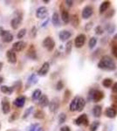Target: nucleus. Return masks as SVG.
I'll use <instances>...</instances> for the list:
<instances>
[{
	"label": "nucleus",
	"instance_id": "nucleus-1",
	"mask_svg": "<svg viewBox=\"0 0 117 131\" xmlns=\"http://www.w3.org/2000/svg\"><path fill=\"white\" fill-rule=\"evenodd\" d=\"M98 67L106 71H114L116 68V65L114 63V61L112 60V58H110L108 55H105L99 61Z\"/></svg>",
	"mask_w": 117,
	"mask_h": 131
},
{
	"label": "nucleus",
	"instance_id": "nucleus-2",
	"mask_svg": "<svg viewBox=\"0 0 117 131\" xmlns=\"http://www.w3.org/2000/svg\"><path fill=\"white\" fill-rule=\"evenodd\" d=\"M88 97L93 102H99L104 98V94L102 91L98 89H91L88 93Z\"/></svg>",
	"mask_w": 117,
	"mask_h": 131
},
{
	"label": "nucleus",
	"instance_id": "nucleus-3",
	"mask_svg": "<svg viewBox=\"0 0 117 131\" xmlns=\"http://www.w3.org/2000/svg\"><path fill=\"white\" fill-rule=\"evenodd\" d=\"M43 46L49 52H52L55 47V41L52 37H46L43 40Z\"/></svg>",
	"mask_w": 117,
	"mask_h": 131
},
{
	"label": "nucleus",
	"instance_id": "nucleus-4",
	"mask_svg": "<svg viewBox=\"0 0 117 131\" xmlns=\"http://www.w3.org/2000/svg\"><path fill=\"white\" fill-rule=\"evenodd\" d=\"M48 16V9L45 6H41V7L38 8L36 10V17L40 19H44Z\"/></svg>",
	"mask_w": 117,
	"mask_h": 131
},
{
	"label": "nucleus",
	"instance_id": "nucleus-5",
	"mask_svg": "<svg viewBox=\"0 0 117 131\" xmlns=\"http://www.w3.org/2000/svg\"><path fill=\"white\" fill-rule=\"evenodd\" d=\"M75 122L76 125L78 126H80V125H84V126H88V115L86 114H83V115H80L79 117H77L75 119Z\"/></svg>",
	"mask_w": 117,
	"mask_h": 131
},
{
	"label": "nucleus",
	"instance_id": "nucleus-6",
	"mask_svg": "<svg viewBox=\"0 0 117 131\" xmlns=\"http://www.w3.org/2000/svg\"><path fill=\"white\" fill-rule=\"evenodd\" d=\"M49 110L52 113H56L59 107V98H54L49 102Z\"/></svg>",
	"mask_w": 117,
	"mask_h": 131
},
{
	"label": "nucleus",
	"instance_id": "nucleus-7",
	"mask_svg": "<svg viewBox=\"0 0 117 131\" xmlns=\"http://www.w3.org/2000/svg\"><path fill=\"white\" fill-rule=\"evenodd\" d=\"M85 42H86V35L80 33L79 34L77 37L75 38V40H74V45L77 48H81L84 46Z\"/></svg>",
	"mask_w": 117,
	"mask_h": 131
},
{
	"label": "nucleus",
	"instance_id": "nucleus-8",
	"mask_svg": "<svg viewBox=\"0 0 117 131\" xmlns=\"http://www.w3.org/2000/svg\"><path fill=\"white\" fill-rule=\"evenodd\" d=\"M6 58H7L8 62L10 64H16L17 63V55L16 52L12 49H10L6 52Z\"/></svg>",
	"mask_w": 117,
	"mask_h": 131
},
{
	"label": "nucleus",
	"instance_id": "nucleus-9",
	"mask_svg": "<svg viewBox=\"0 0 117 131\" xmlns=\"http://www.w3.org/2000/svg\"><path fill=\"white\" fill-rule=\"evenodd\" d=\"M22 20H23V18L21 15H18L12 18V21H10V26H12V28L14 29V30H17V29L19 27L21 23H22Z\"/></svg>",
	"mask_w": 117,
	"mask_h": 131
},
{
	"label": "nucleus",
	"instance_id": "nucleus-10",
	"mask_svg": "<svg viewBox=\"0 0 117 131\" xmlns=\"http://www.w3.org/2000/svg\"><path fill=\"white\" fill-rule=\"evenodd\" d=\"M26 47V43L23 40H19V41H17L12 45V50L14 52H21Z\"/></svg>",
	"mask_w": 117,
	"mask_h": 131
},
{
	"label": "nucleus",
	"instance_id": "nucleus-11",
	"mask_svg": "<svg viewBox=\"0 0 117 131\" xmlns=\"http://www.w3.org/2000/svg\"><path fill=\"white\" fill-rule=\"evenodd\" d=\"M25 96L24 95H19L13 101V105L15 107H18V108H21L25 106Z\"/></svg>",
	"mask_w": 117,
	"mask_h": 131
},
{
	"label": "nucleus",
	"instance_id": "nucleus-12",
	"mask_svg": "<svg viewBox=\"0 0 117 131\" xmlns=\"http://www.w3.org/2000/svg\"><path fill=\"white\" fill-rule=\"evenodd\" d=\"M1 38H2V40H3V42H5V43H10V42L13 40V35L12 34V32L10 31H6V30L4 31V32L1 35Z\"/></svg>",
	"mask_w": 117,
	"mask_h": 131
},
{
	"label": "nucleus",
	"instance_id": "nucleus-13",
	"mask_svg": "<svg viewBox=\"0 0 117 131\" xmlns=\"http://www.w3.org/2000/svg\"><path fill=\"white\" fill-rule=\"evenodd\" d=\"M93 7L90 5H87L86 7L83 9L82 10V13H81V16L83 18L87 19V18H89L91 16L93 15Z\"/></svg>",
	"mask_w": 117,
	"mask_h": 131
},
{
	"label": "nucleus",
	"instance_id": "nucleus-14",
	"mask_svg": "<svg viewBox=\"0 0 117 131\" xmlns=\"http://www.w3.org/2000/svg\"><path fill=\"white\" fill-rule=\"evenodd\" d=\"M1 105H2V111H3V113L5 114V115H7L10 111V105L9 101L6 98H4L3 100H2Z\"/></svg>",
	"mask_w": 117,
	"mask_h": 131
},
{
	"label": "nucleus",
	"instance_id": "nucleus-15",
	"mask_svg": "<svg viewBox=\"0 0 117 131\" xmlns=\"http://www.w3.org/2000/svg\"><path fill=\"white\" fill-rule=\"evenodd\" d=\"M49 69H50V64L48 62H45L42 67H40L38 71V74L39 76H45L47 74V73L49 72Z\"/></svg>",
	"mask_w": 117,
	"mask_h": 131
},
{
	"label": "nucleus",
	"instance_id": "nucleus-16",
	"mask_svg": "<svg viewBox=\"0 0 117 131\" xmlns=\"http://www.w3.org/2000/svg\"><path fill=\"white\" fill-rule=\"evenodd\" d=\"M71 36H72V32L70 31H67V30H63L59 33V39H60L61 41L67 40V39L71 38Z\"/></svg>",
	"mask_w": 117,
	"mask_h": 131
},
{
	"label": "nucleus",
	"instance_id": "nucleus-17",
	"mask_svg": "<svg viewBox=\"0 0 117 131\" xmlns=\"http://www.w3.org/2000/svg\"><path fill=\"white\" fill-rule=\"evenodd\" d=\"M49 102H50V101H49V99L46 94H42V95L40 96V98L39 100V105L41 107H47L49 105Z\"/></svg>",
	"mask_w": 117,
	"mask_h": 131
},
{
	"label": "nucleus",
	"instance_id": "nucleus-18",
	"mask_svg": "<svg viewBox=\"0 0 117 131\" xmlns=\"http://www.w3.org/2000/svg\"><path fill=\"white\" fill-rule=\"evenodd\" d=\"M61 18H62L63 22L65 24H68L70 21V16L68 12L65 9H62V8H61Z\"/></svg>",
	"mask_w": 117,
	"mask_h": 131
},
{
	"label": "nucleus",
	"instance_id": "nucleus-19",
	"mask_svg": "<svg viewBox=\"0 0 117 131\" xmlns=\"http://www.w3.org/2000/svg\"><path fill=\"white\" fill-rule=\"evenodd\" d=\"M0 90L2 93L5 94H12L15 90L14 86H0Z\"/></svg>",
	"mask_w": 117,
	"mask_h": 131
},
{
	"label": "nucleus",
	"instance_id": "nucleus-20",
	"mask_svg": "<svg viewBox=\"0 0 117 131\" xmlns=\"http://www.w3.org/2000/svg\"><path fill=\"white\" fill-rule=\"evenodd\" d=\"M79 97L80 96H75L73 100H72L71 102H70V106H69L70 111H72V112L77 111V103H78Z\"/></svg>",
	"mask_w": 117,
	"mask_h": 131
},
{
	"label": "nucleus",
	"instance_id": "nucleus-21",
	"mask_svg": "<svg viewBox=\"0 0 117 131\" xmlns=\"http://www.w3.org/2000/svg\"><path fill=\"white\" fill-rule=\"evenodd\" d=\"M85 105H86V101L83 97H79L78 100V103H77V111L81 112L85 107Z\"/></svg>",
	"mask_w": 117,
	"mask_h": 131
},
{
	"label": "nucleus",
	"instance_id": "nucleus-22",
	"mask_svg": "<svg viewBox=\"0 0 117 131\" xmlns=\"http://www.w3.org/2000/svg\"><path fill=\"white\" fill-rule=\"evenodd\" d=\"M109 6H110V1H104L99 8L100 14H102L106 12V10H108V9L109 8Z\"/></svg>",
	"mask_w": 117,
	"mask_h": 131
},
{
	"label": "nucleus",
	"instance_id": "nucleus-23",
	"mask_svg": "<svg viewBox=\"0 0 117 131\" xmlns=\"http://www.w3.org/2000/svg\"><path fill=\"white\" fill-rule=\"evenodd\" d=\"M105 115L107 117L113 119V118H114L116 116V111L114 110V108H113V107H108L105 111Z\"/></svg>",
	"mask_w": 117,
	"mask_h": 131
},
{
	"label": "nucleus",
	"instance_id": "nucleus-24",
	"mask_svg": "<svg viewBox=\"0 0 117 131\" xmlns=\"http://www.w3.org/2000/svg\"><path fill=\"white\" fill-rule=\"evenodd\" d=\"M101 113H102V108H101V106L100 105H96V106L93 107V115L95 117H100L101 115Z\"/></svg>",
	"mask_w": 117,
	"mask_h": 131
},
{
	"label": "nucleus",
	"instance_id": "nucleus-25",
	"mask_svg": "<svg viewBox=\"0 0 117 131\" xmlns=\"http://www.w3.org/2000/svg\"><path fill=\"white\" fill-rule=\"evenodd\" d=\"M52 23L54 26H59L60 25V22H59V16L58 12H54L52 16Z\"/></svg>",
	"mask_w": 117,
	"mask_h": 131
},
{
	"label": "nucleus",
	"instance_id": "nucleus-26",
	"mask_svg": "<svg viewBox=\"0 0 117 131\" xmlns=\"http://www.w3.org/2000/svg\"><path fill=\"white\" fill-rule=\"evenodd\" d=\"M41 95H42L41 90H40V89H35L34 91H33V94H31V100H33V101H39Z\"/></svg>",
	"mask_w": 117,
	"mask_h": 131
},
{
	"label": "nucleus",
	"instance_id": "nucleus-27",
	"mask_svg": "<svg viewBox=\"0 0 117 131\" xmlns=\"http://www.w3.org/2000/svg\"><path fill=\"white\" fill-rule=\"evenodd\" d=\"M37 82H38L37 75H36L35 73H33V74H31L28 78V81H27V84H28V85H33V84H36Z\"/></svg>",
	"mask_w": 117,
	"mask_h": 131
},
{
	"label": "nucleus",
	"instance_id": "nucleus-28",
	"mask_svg": "<svg viewBox=\"0 0 117 131\" xmlns=\"http://www.w3.org/2000/svg\"><path fill=\"white\" fill-rule=\"evenodd\" d=\"M28 131H44V129L39 123H34L33 125H31Z\"/></svg>",
	"mask_w": 117,
	"mask_h": 131
},
{
	"label": "nucleus",
	"instance_id": "nucleus-29",
	"mask_svg": "<svg viewBox=\"0 0 117 131\" xmlns=\"http://www.w3.org/2000/svg\"><path fill=\"white\" fill-rule=\"evenodd\" d=\"M112 84H113V81L110 78H106L102 81V85L104 88H110L112 86Z\"/></svg>",
	"mask_w": 117,
	"mask_h": 131
},
{
	"label": "nucleus",
	"instance_id": "nucleus-30",
	"mask_svg": "<svg viewBox=\"0 0 117 131\" xmlns=\"http://www.w3.org/2000/svg\"><path fill=\"white\" fill-rule=\"evenodd\" d=\"M28 56L31 59H36V51L33 47V45H31L30 49L28 50Z\"/></svg>",
	"mask_w": 117,
	"mask_h": 131
},
{
	"label": "nucleus",
	"instance_id": "nucleus-31",
	"mask_svg": "<svg viewBox=\"0 0 117 131\" xmlns=\"http://www.w3.org/2000/svg\"><path fill=\"white\" fill-rule=\"evenodd\" d=\"M34 118L36 119H44L45 118V113L42 110H37L34 113Z\"/></svg>",
	"mask_w": 117,
	"mask_h": 131
},
{
	"label": "nucleus",
	"instance_id": "nucleus-32",
	"mask_svg": "<svg viewBox=\"0 0 117 131\" xmlns=\"http://www.w3.org/2000/svg\"><path fill=\"white\" fill-rule=\"evenodd\" d=\"M97 44V38L96 37H92L89 40V43H88V46H89V48L90 49H93L95 46Z\"/></svg>",
	"mask_w": 117,
	"mask_h": 131
},
{
	"label": "nucleus",
	"instance_id": "nucleus-33",
	"mask_svg": "<svg viewBox=\"0 0 117 131\" xmlns=\"http://www.w3.org/2000/svg\"><path fill=\"white\" fill-rule=\"evenodd\" d=\"M33 108H34V107H33V106H31V107H28V108H27L26 110L25 111L24 115H23V116H22V118H23V119H26V118L28 117V116H29V115L31 114V112L33 111Z\"/></svg>",
	"mask_w": 117,
	"mask_h": 131
},
{
	"label": "nucleus",
	"instance_id": "nucleus-34",
	"mask_svg": "<svg viewBox=\"0 0 117 131\" xmlns=\"http://www.w3.org/2000/svg\"><path fill=\"white\" fill-rule=\"evenodd\" d=\"M72 47H73V41L69 40L67 44H66V52H67V54H69L70 52H71Z\"/></svg>",
	"mask_w": 117,
	"mask_h": 131
},
{
	"label": "nucleus",
	"instance_id": "nucleus-35",
	"mask_svg": "<svg viewBox=\"0 0 117 131\" xmlns=\"http://www.w3.org/2000/svg\"><path fill=\"white\" fill-rule=\"evenodd\" d=\"M67 121V115L65 113H60L59 115V123L62 124Z\"/></svg>",
	"mask_w": 117,
	"mask_h": 131
},
{
	"label": "nucleus",
	"instance_id": "nucleus-36",
	"mask_svg": "<svg viewBox=\"0 0 117 131\" xmlns=\"http://www.w3.org/2000/svg\"><path fill=\"white\" fill-rule=\"evenodd\" d=\"M100 127V122H93L90 126V131H96Z\"/></svg>",
	"mask_w": 117,
	"mask_h": 131
},
{
	"label": "nucleus",
	"instance_id": "nucleus-37",
	"mask_svg": "<svg viewBox=\"0 0 117 131\" xmlns=\"http://www.w3.org/2000/svg\"><path fill=\"white\" fill-rule=\"evenodd\" d=\"M25 34H26V29L23 28V29H21V30L18 32V34H17V38H18V39H23V38L25 37Z\"/></svg>",
	"mask_w": 117,
	"mask_h": 131
},
{
	"label": "nucleus",
	"instance_id": "nucleus-38",
	"mask_svg": "<svg viewBox=\"0 0 117 131\" xmlns=\"http://www.w3.org/2000/svg\"><path fill=\"white\" fill-rule=\"evenodd\" d=\"M71 22H72V25H73V26L75 27V28L78 26V25H79V18H78L77 15H73V17H72Z\"/></svg>",
	"mask_w": 117,
	"mask_h": 131
},
{
	"label": "nucleus",
	"instance_id": "nucleus-39",
	"mask_svg": "<svg viewBox=\"0 0 117 131\" xmlns=\"http://www.w3.org/2000/svg\"><path fill=\"white\" fill-rule=\"evenodd\" d=\"M106 29L108 31V33H113L115 30V25L113 24H108L107 26H106Z\"/></svg>",
	"mask_w": 117,
	"mask_h": 131
},
{
	"label": "nucleus",
	"instance_id": "nucleus-40",
	"mask_svg": "<svg viewBox=\"0 0 117 131\" xmlns=\"http://www.w3.org/2000/svg\"><path fill=\"white\" fill-rule=\"evenodd\" d=\"M18 112H14V113L10 115V117L9 118V122H12L13 121H15V120L18 119Z\"/></svg>",
	"mask_w": 117,
	"mask_h": 131
},
{
	"label": "nucleus",
	"instance_id": "nucleus-41",
	"mask_svg": "<svg viewBox=\"0 0 117 131\" xmlns=\"http://www.w3.org/2000/svg\"><path fill=\"white\" fill-rule=\"evenodd\" d=\"M94 31H95V33H96L97 35H101L103 33V29L101 25H98V26L95 27Z\"/></svg>",
	"mask_w": 117,
	"mask_h": 131
},
{
	"label": "nucleus",
	"instance_id": "nucleus-42",
	"mask_svg": "<svg viewBox=\"0 0 117 131\" xmlns=\"http://www.w3.org/2000/svg\"><path fill=\"white\" fill-rule=\"evenodd\" d=\"M30 35H31V37L33 38V39H34L36 36H37V28H36V26H33V28H31Z\"/></svg>",
	"mask_w": 117,
	"mask_h": 131
},
{
	"label": "nucleus",
	"instance_id": "nucleus-43",
	"mask_svg": "<svg viewBox=\"0 0 117 131\" xmlns=\"http://www.w3.org/2000/svg\"><path fill=\"white\" fill-rule=\"evenodd\" d=\"M64 88V83L62 81H59L56 84V89L58 91H60Z\"/></svg>",
	"mask_w": 117,
	"mask_h": 131
},
{
	"label": "nucleus",
	"instance_id": "nucleus-44",
	"mask_svg": "<svg viewBox=\"0 0 117 131\" xmlns=\"http://www.w3.org/2000/svg\"><path fill=\"white\" fill-rule=\"evenodd\" d=\"M112 53L115 58H117V44L112 46Z\"/></svg>",
	"mask_w": 117,
	"mask_h": 131
},
{
	"label": "nucleus",
	"instance_id": "nucleus-45",
	"mask_svg": "<svg viewBox=\"0 0 117 131\" xmlns=\"http://www.w3.org/2000/svg\"><path fill=\"white\" fill-rule=\"evenodd\" d=\"M112 92L114 93V94H117V82L113 85V88H112Z\"/></svg>",
	"mask_w": 117,
	"mask_h": 131
},
{
	"label": "nucleus",
	"instance_id": "nucleus-46",
	"mask_svg": "<svg viewBox=\"0 0 117 131\" xmlns=\"http://www.w3.org/2000/svg\"><path fill=\"white\" fill-rule=\"evenodd\" d=\"M65 4L68 6V7H72V6L73 5V1H72V0H67V1L65 2Z\"/></svg>",
	"mask_w": 117,
	"mask_h": 131
},
{
	"label": "nucleus",
	"instance_id": "nucleus-47",
	"mask_svg": "<svg viewBox=\"0 0 117 131\" xmlns=\"http://www.w3.org/2000/svg\"><path fill=\"white\" fill-rule=\"evenodd\" d=\"M60 131H71L68 126H63L60 128Z\"/></svg>",
	"mask_w": 117,
	"mask_h": 131
},
{
	"label": "nucleus",
	"instance_id": "nucleus-48",
	"mask_svg": "<svg viewBox=\"0 0 117 131\" xmlns=\"http://www.w3.org/2000/svg\"><path fill=\"white\" fill-rule=\"evenodd\" d=\"M92 24H93V22H89L88 24H87L86 26H85V29H86L87 31H89L91 27H92Z\"/></svg>",
	"mask_w": 117,
	"mask_h": 131
},
{
	"label": "nucleus",
	"instance_id": "nucleus-49",
	"mask_svg": "<svg viewBox=\"0 0 117 131\" xmlns=\"http://www.w3.org/2000/svg\"><path fill=\"white\" fill-rule=\"evenodd\" d=\"M48 21H49V20L47 19V20L46 21V22H44L43 24H42V25H41V26H42V27H46V25H47V23H48Z\"/></svg>",
	"mask_w": 117,
	"mask_h": 131
},
{
	"label": "nucleus",
	"instance_id": "nucleus-50",
	"mask_svg": "<svg viewBox=\"0 0 117 131\" xmlns=\"http://www.w3.org/2000/svg\"><path fill=\"white\" fill-rule=\"evenodd\" d=\"M4 31H5V30H4V28H3V27H2V26H0V36L2 35V33L4 32Z\"/></svg>",
	"mask_w": 117,
	"mask_h": 131
},
{
	"label": "nucleus",
	"instance_id": "nucleus-51",
	"mask_svg": "<svg viewBox=\"0 0 117 131\" xmlns=\"http://www.w3.org/2000/svg\"><path fill=\"white\" fill-rule=\"evenodd\" d=\"M4 82V77H2V76H0V84H2Z\"/></svg>",
	"mask_w": 117,
	"mask_h": 131
},
{
	"label": "nucleus",
	"instance_id": "nucleus-52",
	"mask_svg": "<svg viewBox=\"0 0 117 131\" xmlns=\"http://www.w3.org/2000/svg\"><path fill=\"white\" fill-rule=\"evenodd\" d=\"M3 66H4V63L0 61V71H1V70H2V68H3Z\"/></svg>",
	"mask_w": 117,
	"mask_h": 131
},
{
	"label": "nucleus",
	"instance_id": "nucleus-53",
	"mask_svg": "<svg viewBox=\"0 0 117 131\" xmlns=\"http://www.w3.org/2000/svg\"><path fill=\"white\" fill-rule=\"evenodd\" d=\"M44 3H46V4H47V3H49V2H50V1H49V0H44Z\"/></svg>",
	"mask_w": 117,
	"mask_h": 131
},
{
	"label": "nucleus",
	"instance_id": "nucleus-54",
	"mask_svg": "<svg viewBox=\"0 0 117 131\" xmlns=\"http://www.w3.org/2000/svg\"><path fill=\"white\" fill-rule=\"evenodd\" d=\"M114 39H117V33L114 36Z\"/></svg>",
	"mask_w": 117,
	"mask_h": 131
},
{
	"label": "nucleus",
	"instance_id": "nucleus-55",
	"mask_svg": "<svg viewBox=\"0 0 117 131\" xmlns=\"http://www.w3.org/2000/svg\"><path fill=\"white\" fill-rule=\"evenodd\" d=\"M0 128H1V124H0Z\"/></svg>",
	"mask_w": 117,
	"mask_h": 131
}]
</instances>
